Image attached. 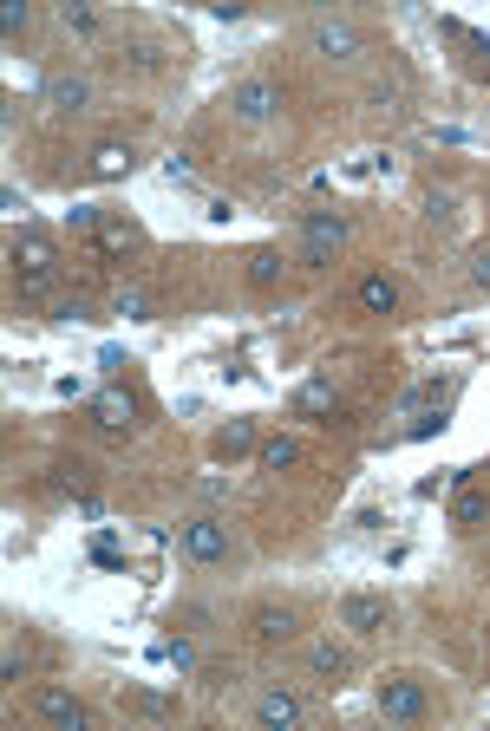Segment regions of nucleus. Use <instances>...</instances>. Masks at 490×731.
<instances>
[{"mask_svg": "<svg viewBox=\"0 0 490 731\" xmlns=\"http://www.w3.org/2000/svg\"><path fill=\"white\" fill-rule=\"evenodd\" d=\"M14 275H20V294H53L59 281V249H53V235L46 229H20L14 235Z\"/></svg>", "mask_w": 490, "mask_h": 731, "instance_id": "nucleus-1", "label": "nucleus"}, {"mask_svg": "<svg viewBox=\"0 0 490 731\" xmlns=\"http://www.w3.org/2000/svg\"><path fill=\"white\" fill-rule=\"evenodd\" d=\"M340 242H347V216H334V209H314V216L301 222V255H294V262H301V268H327Z\"/></svg>", "mask_w": 490, "mask_h": 731, "instance_id": "nucleus-2", "label": "nucleus"}, {"mask_svg": "<svg viewBox=\"0 0 490 731\" xmlns=\"http://www.w3.org/2000/svg\"><path fill=\"white\" fill-rule=\"evenodd\" d=\"M373 705H379V718H392V725H412V718H425V686L406 679V673H392V679H379Z\"/></svg>", "mask_w": 490, "mask_h": 731, "instance_id": "nucleus-3", "label": "nucleus"}, {"mask_svg": "<svg viewBox=\"0 0 490 731\" xmlns=\"http://www.w3.org/2000/svg\"><path fill=\"white\" fill-rule=\"evenodd\" d=\"M340 627H347L353 640L386 634V627H392V601H386V594H347V601H340Z\"/></svg>", "mask_w": 490, "mask_h": 731, "instance_id": "nucleus-4", "label": "nucleus"}, {"mask_svg": "<svg viewBox=\"0 0 490 731\" xmlns=\"http://www.w3.org/2000/svg\"><path fill=\"white\" fill-rule=\"evenodd\" d=\"M92 425L105 431V438H131V431H138V399H131L125 386L92 392Z\"/></svg>", "mask_w": 490, "mask_h": 731, "instance_id": "nucleus-5", "label": "nucleus"}, {"mask_svg": "<svg viewBox=\"0 0 490 731\" xmlns=\"http://www.w3.org/2000/svg\"><path fill=\"white\" fill-rule=\"evenodd\" d=\"M229 111H236L242 125H268L281 111V85H268V79H242L236 92H229Z\"/></svg>", "mask_w": 490, "mask_h": 731, "instance_id": "nucleus-6", "label": "nucleus"}, {"mask_svg": "<svg viewBox=\"0 0 490 731\" xmlns=\"http://www.w3.org/2000/svg\"><path fill=\"white\" fill-rule=\"evenodd\" d=\"M308 46H314L321 59H360V53H366L360 27H347V20H314V27H308Z\"/></svg>", "mask_w": 490, "mask_h": 731, "instance_id": "nucleus-7", "label": "nucleus"}, {"mask_svg": "<svg viewBox=\"0 0 490 731\" xmlns=\"http://www.w3.org/2000/svg\"><path fill=\"white\" fill-rule=\"evenodd\" d=\"M183 555H190V562H223V555H229V529L216 523V516L183 523Z\"/></svg>", "mask_w": 490, "mask_h": 731, "instance_id": "nucleus-8", "label": "nucleus"}, {"mask_svg": "<svg viewBox=\"0 0 490 731\" xmlns=\"http://www.w3.org/2000/svg\"><path fill=\"white\" fill-rule=\"evenodd\" d=\"M249 627H255V640L281 647V640H294V634H301V607H288V601H262V607L249 614Z\"/></svg>", "mask_w": 490, "mask_h": 731, "instance_id": "nucleus-9", "label": "nucleus"}, {"mask_svg": "<svg viewBox=\"0 0 490 731\" xmlns=\"http://www.w3.org/2000/svg\"><path fill=\"white\" fill-rule=\"evenodd\" d=\"M33 712L46 718V725H59V731H85L92 725V712H85L72 692H59V686H46V692H33Z\"/></svg>", "mask_w": 490, "mask_h": 731, "instance_id": "nucleus-10", "label": "nucleus"}, {"mask_svg": "<svg viewBox=\"0 0 490 731\" xmlns=\"http://www.w3.org/2000/svg\"><path fill=\"white\" fill-rule=\"evenodd\" d=\"M255 718H262L268 731H294L301 725V699H294L288 686H268V692H255Z\"/></svg>", "mask_w": 490, "mask_h": 731, "instance_id": "nucleus-11", "label": "nucleus"}, {"mask_svg": "<svg viewBox=\"0 0 490 731\" xmlns=\"http://www.w3.org/2000/svg\"><path fill=\"white\" fill-rule=\"evenodd\" d=\"M92 249H98V255H138V249H144V235L131 229L125 216H105V222L92 229Z\"/></svg>", "mask_w": 490, "mask_h": 731, "instance_id": "nucleus-12", "label": "nucleus"}, {"mask_svg": "<svg viewBox=\"0 0 490 731\" xmlns=\"http://www.w3.org/2000/svg\"><path fill=\"white\" fill-rule=\"evenodd\" d=\"M294 412L301 418H334L340 412V386L334 379H308V386L294 392Z\"/></svg>", "mask_w": 490, "mask_h": 731, "instance_id": "nucleus-13", "label": "nucleus"}, {"mask_svg": "<svg viewBox=\"0 0 490 731\" xmlns=\"http://www.w3.org/2000/svg\"><path fill=\"white\" fill-rule=\"evenodd\" d=\"M353 301H360V314H392V307H399V281L392 275H360Z\"/></svg>", "mask_w": 490, "mask_h": 731, "instance_id": "nucleus-14", "label": "nucleus"}, {"mask_svg": "<svg viewBox=\"0 0 490 731\" xmlns=\"http://www.w3.org/2000/svg\"><path fill=\"white\" fill-rule=\"evenodd\" d=\"M131 164H138V157H131L125 138H98L92 144V177H125Z\"/></svg>", "mask_w": 490, "mask_h": 731, "instance_id": "nucleus-15", "label": "nucleus"}, {"mask_svg": "<svg viewBox=\"0 0 490 731\" xmlns=\"http://www.w3.org/2000/svg\"><path fill=\"white\" fill-rule=\"evenodd\" d=\"M255 464H262V470H288V464H301V444H294V438H268L262 451H255Z\"/></svg>", "mask_w": 490, "mask_h": 731, "instance_id": "nucleus-16", "label": "nucleus"}, {"mask_svg": "<svg viewBox=\"0 0 490 731\" xmlns=\"http://www.w3.org/2000/svg\"><path fill=\"white\" fill-rule=\"evenodd\" d=\"M308 666H314L321 679H340V673H347V653H340L334 640H321V647H308Z\"/></svg>", "mask_w": 490, "mask_h": 731, "instance_id": "nucleus-17", "label": "nucleus"}, {"mask_svg": "<svg viewBox=\"0 0 490 731\" xmlns=\"http://www.w3.org/2000/svg\"><path fill=\"white\" fill-rule=\"evenodd\" d=\"M46 98H53L59 111H79L85 98H92V85H85V79H53V85H46Z\"/></svg>", "mask_w": 490, "mask_h": 731, "instance_id": "nucleus-18", "label": "nucleus"}, {"mask_svg": "<svg viewBox=\"0 0 490 731\" xmlns=\"http://www.w3.org/2000/svg\"><path fill=\"white\" fill-rule=\"evenodd\" d=\"M281 281V255L275 249H255L249 255V288H275Z\"/></svg>", "mask_w": 490, "mask_h": 731, "instance_id": "nucleus-19", "label": "nucleus"}, {"mask_svg": "<svg viewBox=\"0 0 490 731\" xmlns=\"http://www.w3.org/2000/svg\"><path fill=\"white\" fill-rule=\"evenodd\" d=\"M432 399H438V379L425 373L419 386H406V399H399V412H406V418H419V412H425V405H432Z\"/></svg>", "mask_w": 490, "mask_h": 731, "instance_id": "nucleus-20", "label": "nucleus"}, {"mask_svg": "<svg viewBox=\"0 0 490 731\" xmlns=\"http://www.w3.org/2000/svg\"><path fill=\"white\" fill-rule=\"evenodd\" d=\"M255 444V431L249 425H229V431H216V457H242Z\"/></svg>", "mask_w": 490, "mask_h": 731, "instance_id": "nucleus-21", "label": "nucleus"}, {"mask_svg": "<svg viewBox=\"0 0 490 731\" xmlns=\"http://www.w3.org/2000/svg\"><path fill=\"white\" fill-rule=\"evenodd\" d=\"M118 314H125V320H144V314H151V294H144V288H118Z\"/></svg>", "mask_w": 490, "mask_h": 731, "instance_id": "nucleus-22", "label": "nucleus"}, {"mask_svg": "<svg viewBox=\"0 0 490 731\" xmlns=\"http://www.w3.org/2000/svg\"><path fill=\"white\" fill-rule=\"evenodd\" d=\"M157 653H164V660L177 666V673H196V647H190V640H164Z\"/></svg>", "mask_w": 490, "mask_h": 731, "instance_id": "nucleus-23", "label": "nucleus"}, {"mask_svg": "<svg viewBox=\"0 0 490 731\" xmlns=\"http://www.w3.org/2000/svg\"><path fill=\"white\" fill-rule=\"evenodd\" d=\"M451 516H458V529H477L490 516V503L484 497H458V510H451Z\"/></svg>", "mask_w": 490, "mask_h": 731, "instance_id": "nucleus-24", "label": "nucleus"}, {"mask_svg": "<svg viewBox=\"0 0 490 731\" xmlns=\"http://www.w3.org/2000/svg\"><path fill=\"white\" fill-rule=\"evenodd\" d=\"M66 27L72 33H98V14H92V7H66Z\"/></svg>", "mask_w": 490, "mask_h": 731, "instance_id": "nucleus-25", "label": "nucleus"}, {"mask_svg": "<svg viewBox=\"0 0 490 731\" xmlns=\"http://www.w3.org/2000/svg\"><path fill=\"white\" fill-rule=\"evenodd\" d=\"M471 281H477V288H490V249L471 255Z\"/></svg>", "mask_w": 490, "mask_h": 731, "instance_id": "nucleus-26", "label": "nucleus"}]
</instances>
